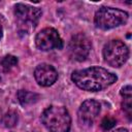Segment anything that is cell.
Returning <instances> with one entry per match:
<instances>
[{"label":"cell","instance_id":"1","mask_svg":"<svg viewBox=\"0 0 132 132\" xmlns=\"http://www.w3.org/2000/svg\"><path fill=\"white\" fill-rule=\"evenodd\" d=\"M118 77L114 73L102 67H90L82 70H75L71 74V80L81 90L97 92L104 90L114 84Z\"/></svg>","mask_w":132,"mask_h":132},{"label":"cell","instance_id":"2","mask_svg":"<svg viewBox=\"0 0 132 132\" xmlns=\"http://www.w3.org/2000/svg\"><path fill=\"white\" fill-rule=\"evenodd\" d=\"M41 122L50 132H69L71 118L66 107L51 105L41 113Z\"/></svg>","mask_w":132,"mask_h":132},{"label":"cell","instance_id":"3","mask_svg":"<svg viewBox=\"0 0 132 132\" xmlns=\"http://www.w3.org/2000/svg\"><path fill=\"white\" fill-rule=\"evenodd\" d=\"M128 21V13L122 9L113 7H101L99 8L94 18V22L97 28L102 30H108L121 25L126 24Z\"/></svg>","mask_w":132,"mask_h":132},{"label":"cell","instance_id":"4","mask_svg":"<svg viewBox=\"0 0 132 132\" xmlns=\"http://www.w3.org/2000/svg\"><path fill=\"white\" fill-rule=\"evenodd\" d=\"M129 57L127 45L119 39L108 41L103 47L104 61L111 67H121Z\"/></svg>","mask_w":132,"mask_h":132},{"label":"cell","instance_id":"5","mask_svg":"<svg viewBox=\"0 0 132 132\" xmlns=\"http://www.w3.org/2000/svg\"><path fill=\"white\" fill-rule=\"evenodd\" d=\"M92 44L89 37L84 33H77L73 35L68 43V54L69 57L74 60L81 62L90 54Z\"/></svg>","mask_w":132,"mask_h":132},{"label":"cell","instance_id":"6","mask_svg":"<svg viewBox=\"0 0 132 132\" xmlns=\"http://www.w3.org/2000/svg\"><path fill=\"white\" fill-rule=\"evenodd\" d=\"M42 14V11L38 7H34L28 4L18 3L14 6V15L24 28H35L39 22V19Z\"/></svg>","mask_w":132,"mask_h":132},{"label":"cell","instance_id":"7","mask_svg":"<svg viewBox=\"0 0 132 132\" xmlns=\"http://www.w3.org/2000/svg\"><path fill=\"white\" fill-rule=\"evenodd\" d=\"M35 44L38 50L47 52L52 50H61L63 47V40L54 28H44L37 33L35 37Z\"/></svg>","mask_w":132,"mask_h":132},{"label":"cell","instance_id":"8","mask_svg":"<svg viewBox=\"0 0 132 132\" xmlns=\"http://www.w3.org/2000/svg\"><path fill=\"white\" fill-rule=\"evenodd\" d=\"M100 103L94 99H88L81 103L77 111V119L80 125L91 126L100 113Z\"/></svg>","mask_w":132,"mask_h":132},{"label":"cell","instance_id":"9","mask_svg":"<svg viewBox=\"0 0 132 132\" xmlns=\"http://www.w3.org/2000/svg\"><path fill=\"white\" fill-rule=\"evenodd\" d=\"M34 77L38 85L42 87H50L58 79V72L54 66L42 63L35 68Z\"/></svg>","mask_w":132,"mask_h":132},{"label":"cell","instance_id":"10","mask_svg":"<svg viewBox=\"0 0 132 132\" xmlns=\"http://www.w3.org/2000/svg\"><path fill=\"white\" fill-rule=\"evenodd\" d=\"M18 99L21 105L23 106H28L31 104H34L38 101L39 95L34 92L26 91V90H20L18 92Z\"/></svg>","mask_w":132,"mask_h":132},{"label":"cell","instance_id":"11","mask_svg":"<svg viewBox=\"0 0 132 132\" xmlns=\"http://www.w3.org/2000/svg\"><path fill=\"white\" fill-rule=\"evenodd\" d=\"M18 64V58L12 55H6L0 60V68L6 72L9 71L12 67H14Z\"/></svg>","mask_w":132,"mask_h":132},{"label":"cell","instance_id":"12","mask_svg":"<svg viewBox=\"0 0 132 132\" xmlns=\"http://www.w3.org/2000/svg\"><path fill=\"white\" fill-rule=\"evenodd\" d=\"M18 121H19L18 113L15 111H13V110H8L3 116V119H2V122H3V124H4V126L6 128L14 127L18 124Z\"/></svg>","mask_w":132,"mask_h":132},{"label":"cell","instance_id":"13","mask_svg":"<svg viewBox=\"0 0 132 132\" xmlns=\"http://www.w3.org/2000/svg\"><path fill=\"white\" fill-rule=\"evenodd\" d=\"M123 110L126 112L129 120H131L132 114V96L130 97H123V103H122Z\"/></svg>","mask_w":132,"mask_h":132},{"label":"cell","instance_id":"14","mask_svg":"<svg viewBox=\"0 0 132 132\" xmlns=\"http://www.w3.org/2000/svg\"><path fill=\"white\" fill-rule=\"evenodd\" d=\"M116 123H117V121H116L114 118L107 116V117H104L103 118V120L101 121V124L100 125H101V128L103 130L107 131V130H110L112 127H114Z\"/></svg>","mask_w":132,"mask_h":132},{"label":"cell","instance_id":"15","mask_svg":"<svg viewBox=\"0 0 132 132\" xmlns=\"http://www.w3.org/2000/svg\"><path fill=\"white\" fill-rule=\"evenodd\" d=\"M121 95L122 97H130L132 96V88L131 86H125L122 90H121Z\"/></svg>","mask_w":132,"mask_h":132},{"label":"cell","instance_id":"16","mask_svg":"<svg viewBox=\"0 0 132 132\" xmlns=\"http://www.w3.org/2000/svg\"><path fill=\"white\" fill-rule=\"evenodd\" d=\"M113 132H130V131L128 129H126V128H119V129L114 130Z\"/></svg>","mask_w":132,"mask_h":132},{"label":"cell","instance_id":"17","mask_svg":"<svg viewBox=\"0 0 132 132\" xmlns=\"http://www.w3.org/2000/svg\"><path fill=\"white\" fill-rule=\"evenodd\" d=\"M2 32H3V30H2V25H1V23H0V39H1V37H2Z\"/></svg>","mask_w":132,"mask_h":132},{"label":"cell","instance_id":"18","mask_svg":"<svg viewBox=\"0 0 132 132\" xmlns=\"http://www.w3.org/2000/svg\"><path fill=\"white\" fill-rule=\"evenodd\" d=\"M2 119H3V116H2V111H1V109H0V124H1V122H2Z\"/></svg>","mask_w":132,"mask_h":132}]
</instances>
